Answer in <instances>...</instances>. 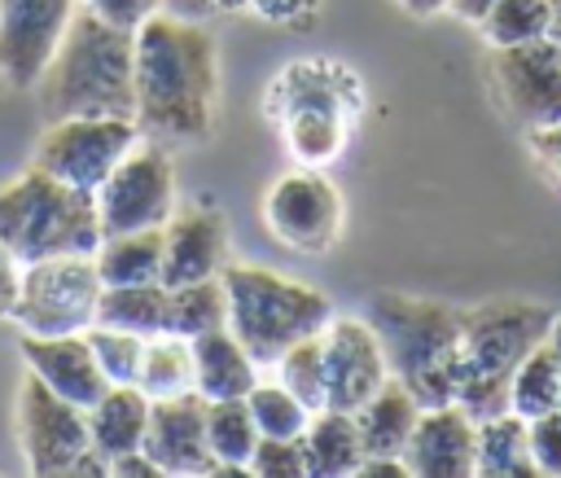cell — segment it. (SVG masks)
<instances>
[{
	"label": "cell",
	"mask_w": 561,
	"mask_h": 478,
	"mask_svg": "<svg viewBox=\"0 0 561 478\" xmlns=\"http://www.w3.org/2000/svg\"><path fill=\"white\" fill-rule=\"evenodd\" d=\"M219 44L206 22L158 9L136 31V132L158 145H202L215 127Z\"/></svg>",
	"instance_id": "1"
},
{
	"label": "cell",
	"mask_w": 561,
	"mask_h": 478,
	"mask_svg": "<svg viewBox=\"0 0 561 478\" xmlns=\"http://www.w3.org/2000/svg\"><path fill=\"white\" fill-rule=\"evenodd\" d=\"M44 123L70 114H136V31L75 9L53 61L35 83Z\"/></svg>",
	"instance_id": "2"
},
{
	"label": "cell",
	"mask_w": 561,
	"mask_h": 478,
	"mask_svg": "<svg viewBox=\"0 0 561 478\" xmlns=\"http://www.w3.org/2000/svg\"><path fill=\"white\" fill-rule=\"evenodd\" d=\"M368 325L381 338L390 377H399L416 395L421 408L456 403L465 307L399 294V289H381V294L368 298Z\"/></svg>",
	"instance_id": "3"
},
{
	"label": "cell",
	"mask_w": 561,
	"mask_h": 478,
	"mask_svg": "<svg viewBox=\"0 0 561 478\" xmlns=\"http://www.w3.org/2000/svg\"><path fill=\"white\" fill-rule=\"evenodd\" d=\"M557 311L526 298H491L482 307H465L460 329V368H456V403L473 417L508 412V386L530 346L552 333Z\"/></svg>",
	"instance_id": "4"
},
{
	"label": "cell",
	"mask_w": 561,
	"mask_h": 478,
	"mask_svg": "<svg viewBox=\"0 0 561 478\" xmlns=\"http://www.w3.org/2000/svg\"><path fill=\"white\" fill-rule=\"evenodd\" d=\"M219 281L228 294V329L259 368L276 364L294 342L320 333L333 316V303L316 285L280 276L263 263H224Z\"/></svg>",
	"instance_id": "5"
},
{
	"label": "cell",
	"mask_w": 561,
	"mask_h": 478,
	"mask_svg": "<svg viewBox=\"0 0 561 478\" xmlns=\"http://www.w3.org/2000/svg\"><path fill=\"white\" fill-rule=\"evenodd\" d=\"M96 241L101 215L88 189H75L35 162L0 189V246L18 263L53 254H92Z\"/></svg>",
	"instance_id": "6"
},
{
	"label": "cell",
	"mask_w": 561,
	"mask_h": 478,
	"mask_svg": "<svg viewBox=\"0 0 561 478\" xmlns=\"http://www.w3.org/2000/svg\"><path fill=\"white\" fill-rule=\"evenodd\" d=\"M101 276L92 254H53L22 263L18 276V303H13V325L22 333H88L96 325V303H101Z\"/></svg>",
	"instance_id": "7"
},
{
	"label": "cell",
	"mask_w": 561,
	"mask_h": 478,
	"mask_svg": "<svg viewBox=\"0 0 561 478\" xmlns=\"http://www.w3.org/2000/svg\"><path fill=\"white\" fill-rule=\"evenodd\" d=\"M101 237L105 232H136V228H162L171 210L180 206V184L167 149L158 140H136L114 171L92 189Z\"/></svg>",
	"instance_id": "8"
},
{
	"label": "cell",
	"mask_w": 561,
	"mask_h": 478,
	"mask_svg": "<svg viewBox=\"0 0 561 478\" xmlns=\"http://www.w3.org/2000/svg\"><path fill=\"white\" fill-rule=\"evenodd\" d=\"M285 96V145L302 167H324L342 153L346 140V96L337 92L333 61H294L276 79Z\"/></svg>",
	"instance_id": "9"
},
{
	"label": "cell",
	"mask_w": 561,
	"mask_h": 478,
	"mask_svg": "<svg viewBox=\"0 0 561 478\" xmlns=\"http://www.w3.org/2000/svg\"><path fill=\"white\" fill-rule=\"evenodd\" d=\"M136 140H140L136 118H118V114H70V118L44 123L31 162L44 167L48 175H57V180L92 193Z\"/></svg>",
	"instance_id": "10"
},
{
	"label": "cell",
	"mask_w": 561,
	"mask_h": 478,
	"mask_svg": "<svg viewBox=\"0 0 561 478\" xmlns=\"http://www.w3.org/2000/svg\"><path fill=\"white\" fill-rule=\"evenodd\" d=\"M13 430L26 474L61 478L75 469V460L92 447L88 443V417L79 403L61 399L53 386H44L35 373L18 382L13 395Z\"/></svg>",
	"instance_id": "11"
},
{
	"label": "cell",
	"mask_w": 561,
	"mask_h": 478,
	"mask_svg": "<svg viewBox=\"0 0 561 478\" xmlns=\"http://www.w3.org/2000/svg\"><path fill=\"white\" fill-rule=\"evenodd\" d=\"M267 232L294 254H324L342 232V193L320 167L280 175L263 197Z\"/></svg>",
	"instance_id": "12"
},
{
	"label": "cell",
	"mask_w": 561,
	"mask_h": 478,
	"mask_svg": "<svg viewBox=\"0 0 561 478\" xmlns=\"http://www.w3.org/2000/svg\"><path fill=\"white\" fill-rule=\"evenodd\" d=\"M491 88L513 123L543 127L561 118V44L539 35L526 44L491 48Z\"/></svg>",
	"instance_id": "13"
},
{
	"label": "cell",
	"mask_w": 561,
	"mask_h": 478,
	"mask_svg": "<svg viewBox=\"0 0 561 478\" xmlns=\"http://www.w3.org/2000/svg\"><path fill=\"white\" fill-rule=\"evenodd\" d=\"M79 0H0V79L13 92H35Z\"/></svg>",
	"instance_id": "14"
},
{
	"label": "cell",
	"mask_w": 561,
	"mask_h": 478,
	"mask_svg": "<svg viewBox=\"0 0 561 478\" xmlns=\"http://www.w3.org/2000/svg\"><path fill=\"white\" fill-rule=\"evenodd\" d=\"M320 351H324V408L355 412L386 377V351L368 316H329L320 329Z\"/></svg>",
	"instance_id": "15"
},
{
	"label": "cell",
	"mask_w": 561,
	"mask_h": 478,
	"mask_svg": "<svg viewBox=\"0 0 561 478\" xmlns=\"http://www.w3.org/2000/svg\"><path fill=\"white\" fill-rule=\"evenodd\" d=\"M228 263V219L219 206H175L162 224V285L219 276Z\"/></svg>",
	"instance_id": "16"
},
{
	"label": "cell",
	"mask_w": 561,
	"mask_h": 478,
	"mask_svg": "<svg viewBox=\"0 0 561 478\" xmlns=\"http://www.w3.org/2000/svg\"><path fill=\"white\" fill-rule=\"evenodd\" d=\"M140 447L162 465V474H210L215 456L206 443V399L197 390L149 399Z\"/></svg>",
	"instance_id": "17"
},
{
	"label": "cell",
	"mask_w": 561,
	"mask_h": 478,
	"mask_svg": "<svg viewBox=\"0 0 561 478\" xmlns=\"http://www.w3.org/2000/svg\"><path fill=\"white\" fill-rule=\"evenodd\" d=\"M478 421L460 403L421 408L416 430L403 447V460L416 478H473Z\"/></svg>",
	"instance_id": "18"
},
{
	"label": "cell",
	"mask_w": 561,
	"mask_h": 478,
	"mask_svg": "<svg viewBox=\"0 0 561 478\" xmlns=\"http://www.w3.org/2000/svg\"><path fill=\"white\" fill-rule=\"evenodd\" d=\"M22 364L26 373H35L44 386H53L61 399L88 408L101 399V390L110 386L96 355H92V342L88 333H22Z\"/></svg>",
	"instance_id": "19"
},
{
	"label": "cell",
	"mask_w": 561,
	"mask_h": 478,
	"mask_svg": "<svg viewBox=\"0 0 561 478\" xmlns=\"http://www.w3.org/2000/svg\"><path fill=\"white\" fill-rule=\"evenodd\" d=\"M351 417L359 425L364 456H403V447H408V439L416 430L421 403L399 377H386Z\"/></svg>",
	"instance_id": "20"
},
{
	"label": "cell",
	"mask_w": 561,
	"mask_h": 478,
	"mask_svg": "<svg viewBox=\"0 0 561 478\" xmlns=\"http://www.w3.org/2000/svg\"><path fill=\"white\" fill-rule=\"evenodd\" d=\"M254 382H259V364L228 325L193 338V386L202 399H241L250 395Z\"/></svg>",
	"instance_id": "21"
},
{
	"label": "cell",
	"mask_w": 561,
	"mask_h": 478,
	"mask_svg": "<svg viewBox=\"0 0 561 478\" xmlns=\"http://www.w3.org/2000/svg\"><path fill=\"white\" fill-rule=\"evenodd\" d=\"M88 417V443L114 460L123 452H136L149 421V395L140 386H105L96 403L83 408Z\"/></svg>",
	"instance_id": "22"
},
{
	"label": "cell",
	"mask_w": 561,
	"mask_h": 478,
	"mask_svg": "<svg viewBox=\"0 0 561 478\" xmlns=\"http://www.w3.org/2000/svg\"><path fill=\"white\" fill-rule=\"evenodd\" d=\"M298 443H302L307 478H351L364 460L359 425L342 408H316L307 430L298 434Z\"/></svg>",
	"instance_id": "23"
},
{
	"label": "cell",
	"mask_w": 561,
	"mask_h": 478,
	"mask_svg": "<svg viewBox=\"0 0 561 478\" xmlns=\"http://www.w3.org/2000/svg\"><path fill=\"white\" fill-rule=\"evenodd\" d=\"M101 285H140L162 281V228L136 232H105L92 250Z\"/></svg>",
	"instance_id": "24"
},
{
	"label": "cell",
	"mask_w": 561,
	"mask_h": 478,
	"mask_svg": "<svg viewBox=\"0 0 561 478\" xmlns=\"http://www.w3.org/2000/svg\"><path fill=\"white\" fill-rule=\"evenodd\" d=\"M473 474L482 478H535V456H530V421L517 412H500L478 421V456Z\"/></svg>",
	"instance_id": "25"
},
{
	"label": "cell",
	"mask_w": 561,
	"mask_h": 478,
	"mask_svg": "<svg viewBox=\"0 0 561 478\" xmlns=\"http://www.w3.org/2000/svg\"><path fill=\"white\" fill-rule=\"evenodd\" d=\"M228 325V294H224V281L219 276H206V281H184V285H167V320H162V333H175V338H202L210 329H224Z\"/></svg>",
	"instance_id": "26"
},
{
	"label": "cell",
	"mask_w": 561,
	"mask_h": 478,
	"mask_svg": "<svg viewBox=\"0 0 561 478\" xmlns=\"http://www.w3.org/2000/svg\"><path fill=\"white\" fill-rule=\"evenodd\" d=\"M167 320V285L162 281H140V285H105L96 303V325L127 329L140 338L162 333Z\"/></svg>",
	"instance_id": "27"
},
{
	"label": "cell",
	"mask_w": 561,
	"mask_h": 478,
	"mask_svg": "<svg viewBox=\"0 0 561 478\" xmlns=\"http://www.w3.org/2000/svg\"><path fill=\"white\" fill-rule=\"evenodd\" d=\"M561 408V364H557V346L552 338H543L539 346L526 351V360L517 364L513 373V386H508V412L535 421L543 412Z\"/></svg>",
	"instance_id": "28"
},
{
	"label": "cell",
	"mask_w": 561,
	"mask_h": 478,
	"mask_svg": "<svg viewBox=\"0 0 561 478\" xmlns=\"http://www.w3.org/2000/svg\"><path fill=\"white\" fill-rule=\"evenodd\" d=\"M206 443L215 465H232L241 478L250 474V452L259 443V425L250 417L245 395L241 399H206Z\"/></svg>",
	"instance_id": "29"
},
{
	"label": "cell",
	"mask_w": 561,
	"mask_h": 478,
	"mask_svg": "<svg viewBox=\"0 0 561 478\" xmlns=\"http://www.w3.org/2000/svg\"><path fill=\"white\" fill-rule=\"evenodd\" d=\"M136 386H140L149 399H171V395L197 390V386H193V342H188V338H175V333H153V338H145V355H140Z\"/></svg>",
	"instance_id": "30"
},
{
	"label": "cell",
	"mask_w": 561,
	"mask_h": 478,
	"mask_svg": "<svg viewBox=\"0 0 561 478\" xmlns=\"http://www.w3.org/2000/svg\"><path fill=\"white\" fill-rule=\"evenodd\" d=\"M245 403H250V417H254L263 439H298L311 421V408L294 390H285L280 382H254Z\"/></svg>",
	"instance_id": "31"
},
{
	"label": "cell",
	"mask_w": 561,
	"mask_h": 478,
	"mask_svg": "<svg viewBox=\"0 0 561 478\" xmlns=\"http://www.w3.org/2000/svg\"><path fill=\"white\" fill-rule=\"evenodd\" d=\"M548 13H552V0H495L478 26L491 48H508V44L548 35Z\"/></svg>",
	"instance_id": "32"
},
{
	"label": "cell",
	"mask_w": 561,
	"mask_h": 478,
	"mask_svg": "<svg viewBox=\"0 0 561 478\" xmlns=\"http://www.w3.org/2000/svg\"><path fill=\"white\" fill-rule=\"evenodd\" d=\"M272 368H276V382L285 390H294L311 412L324 408V351H320V333L294 342Z\"/></svg>",
	"instance_id": "33"
},
{
	"label": "cell",
	"mask_w": 561,
	"mask_h": 478,
	"mask_svg": "<svg viewBox=\"0 0 561 478\" xmlns=\"http://www.w3.org/2000/svg\"><path fill=\"white\" fill-rule=\"evenodd\" d=\"M88 342H92V355H96V364H101V373H105L110 386H136L140 355H145V338L140 333L92 325L88 329Z\"/></svg>",
	"instance_id": "34"
},
{
	"label": "cell",
	"mask_w": 561,
	"mask_h": 478,
	"mask_svg": "<svg viewBox=\"0 0 561 478\" xmlns=\"http://www.w3.org/2000/svg\"><path fill=\"white\" fill-rule=\"evenodd\" d=\"M250 474L254 478H307L302 443L298 439H263L250 452Z\"/></svg>",
	"instance_id": "35"
},
{
	"label": "cell",
	"mask_w": 561,
	"mask_h": 478,
	"mask_svg": "<svg viewBox=\"0 0 561 478\" xmlns=\"http://www.w3.org/2000/svg\"><path fill=\"white\" fill-rule=\"evenodd\" d=\"M530 456H535L539 474L561 478V408L530 421Z\"/></svg>",
	"instance_id": "36"
},
{
	"label": "cell",
	"mask_w": 561,
	"mask_h": 478,
	"mask_svg": "<svg viewBox=\"0 0 561 478\" xmlns=\"http://www.w3.org/2000/svg\"><path fill=\"white\" fill-rule=\"evenodd\" d=\"M79 9L96 13V18H101V22H110V26L140 31V26L162 9V0H79Z\"/></svg>",
	"instance_id": "37"
},
{
	"label": "cell",
	"mask_w": 561,
	"mask_h": 478,
	"mask_svg": "<svg viewBox=\"0 0 561 478\" xmlns=\"http://www.w3.org/2000/svg\"><path fill=\"white\" fill-rule=\"evenodd\" d=\"M526 140H530L539 167L548 171V180L561 189V118H557V123H543V127H530Z\"/></svg>",
	"instance_id": "38"
},
{
	"label": "cell",
	"mask_w": 561,
	"mask_h": 478,
	"mask_svg": "<svg viewBox=\"0 0 561 478\" xmlns=\"http://www.w3.org/2000/svg\"><path fill=\"white\" fill-rule=\"evenodd\" d=\"M245 9H254L259 18L276 22V26H307L316 18V0H250Z\"/></svg>",
	"instance_id": "39"
},
{
	"label": "cell",
	"mask_w": 561,
	"mask_h": 478,
	"mask_svg": "<svg viewBox=\"0 0 561 478\" xmlns=\"http://www.w3.org/2000/svg\"><path fill=\"white\" fill-rule=\"evenodd\" d=\"M250 0H162L167 13L175 18H193V22H206V18H219V13H237L245 9Z\"/></svg>",
	"instance_id": "40"
},
{
	"label": "cell",
	"mask_w": 561,
	"mask_h": 478,
	"mask_svg": "<svg viewBox=\"0 0 561 478\" xmlns=\"http://www.w3.org/2000/svg\"><path fill=\"white\" fill-rule=\"evenodd\" d=\"M110 474H114V478H167V474H162V465H158L145 447L114 456V460H110Z\"/></svg>",
	"instance_id": "41"
},
{
	"label": "cell",
	"mask_w": 561,
	"mask_h": 478,
	"mask_svg": "<svg viewBox=\"0 0 561 478\" xmlns=\"http://www.w3.org/2000/svg\"><path fill=\"white\" fill-rule=\"evenodd\" d=\"M18 276H22V263L0 246V320L13 316V303H18Z\"/></svg>",
	"instance_id": "42"
},
{
	"label": "cell",
	"mask_w": 561,
	"mask_h": 478,
	"mask_svg": "<svg viewBox=\"0 0 561 478\" xmlns=\"http://www.w3.org/2000/svg\"><path fill=\"white\" fill-rule=\"evenodd\" d=\"M355 478H412V469L403 456H364Z\"/></svg>",
	"instance_id": "43"
},
{
	"label": "cell",
	"mask_w": 561,
	"mask_h": 478,
	"mask_svg": "<svg viewBox=\"0 0 561 478\" xmlns=\"http://www.w3.org/2000/svg\"><path fill=\"white\" fill-rule=\"evenodd\" d=\"M491 4H495V0H447V13H456V18L469 22V26H478V22L491 13Z\"/></svg>",
	"instance_id": "44"
},
{
	"label": "cell",
	"mask_w": 561,
	"mask_h": 478,
	"mask_svg": "<svg viewBox=\"0 0 561 478\" xmlns=\"http://www.w3.org/2000/svg\"><path fill=\"white\" fill-rule=\"evenodd\" d=\"M408 13H416V18H430V13H443L447 9V0H399Z\"/></svg>",
	"instance_id": "45"
},
{
	"label": "cell",
	"mask_w": 561,
	"mask_h": 478,
	"mask_svg": "<svg viewBox=\"0 0 561 478\" xmlns=\"http://www.w3.org/2000/svg\"><path fill=\"white\" fill-rule=\"evenodd\" d=\"M548 39L561 44V0H552V13H548Z\"/></svg>",
	"instance_id": "46"
},
{
	"label": "cell",
	"mask_w": 561,
	"mask_h": 478,
	"mask_svg": "<svg viewBox=\"0 0 561 478\" xmlns=\"http://www.w3.org/2000/svg\"><path fill=\"white\" fill-rule=\"evenodd\" d=\"M548 338H552V346H557V364H561V311H557V320H552V333H548Z\"/></svg>",
	"instance_id": "47"
}]
</instances>
